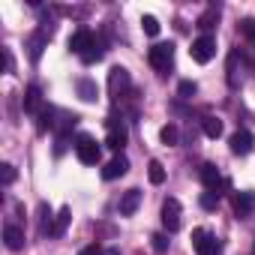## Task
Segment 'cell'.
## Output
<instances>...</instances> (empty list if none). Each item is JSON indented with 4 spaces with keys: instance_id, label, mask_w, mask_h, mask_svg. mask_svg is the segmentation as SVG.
<instances>
[{
    "instance_id": "8992f818",
    "label": "cell",
    "mask_w": 255,
    "mask_h": 255,
    "mask_svg": "<svg viewBox=\"0 0 255 255\" xmlns=\"http://www.w3.org/2000/svg\"><path fill=\"white\" fill-rule=\"evenodd\" d=\"M162 225L168 234H174L180 228V201L177 198H165L162 201Z\"/></svg>"
},
{
    "instance_id": "d6a6232c",
    "label": "cell",
    "mask_w": 255,
    "mask_h": 255,
    "mask_svg": "<svg viewBox=\"0 0 255 255\" xmlns=\"http://www.w3.org/2000/svg\"><path fill=\"white\" fill-rule=\"evenodd\" d=\"M78 255H105V249H102L99 243H90V246H84Z\"/></svg>"
},
{
    "instance_id": "3957f363",
    "label": "cell",
    "mask_w": 255,
    "mask_h": 255,
    "mask_svg": "<svg viewBox=\"0 0 255 255\" xmlns=\"http://www.w3.org/2000/svg\"><path fill=\"white\" fill-rule=\"evenodd\" d=\"M189 54H192V60H195V63H210V60H213V54H216V39H213L210 33L198 36V39L192 42Z\"/></svg>"
},
{
    "instance_id": "5bb4252c",
    "label": "cell",
    "mask_w": 255,
    "mask_h": 255,
    "mask_svg": "<svg viewBox=\"0 0 255 255\" xmlns=\"http://www.w3.org/2000/svg\"><path fill=\"white\" fill-rule=\"evenodd\" d=\"M252 210H255V192H237L234 195V213L240 219H246V216H252Z\"/></svg>"
},
{
    "instance_id": "4dcf8cb0",
    "label": "cell",
    "mask_w": 255,
    "mask_h": 255,
    "mask_svg": "<svg viewBox=\"0 0 255 255\" xmlns=\"http://www.w3.org/2000/svg\"><path fill=\"white\" fill-rule=\"evenodd\" d=\"M150 243H153V249H156V252H165V249H168V237H165V234H153V237H150Z\"/></svg>"
},
{
    "instance_id": "f546056e",
    "label": "cell",
    "mask_w": 255,
    "mask_h": 255,
    "mask_svg": "<svg viewBox=\"0 0 255 255\" xmlns=\"http://www.w3.org/2000/svg\"><path fill=\"white\" fill-rule=\"evenodd\" d=\"M39 225H42V231H45V234L51 231V210H48L45 204L39 207Z\"/></svg>"
},
{
    "instance_id": "52a82bcc",
    "label": "cell",
    "mask_w": 255,
    "mask_h": 255,
    "mask_svg": "<svg viewBox=\"0 0 255 255\" xmlns=\"http://www.w3.org/2000/svg\"><path fill=\"white\" fill-rule=\"evenodd\" d=\"M48 39H51V27H39L36 33H30V39H27V57L33 63L42 57V48L48 45Z\"/></svg>"
},
{
    "instance_id": "836d02e7",
    "label": "cell",
    "mask_w": 255,
    "mask_h": 255,
    "mask_svg": "<svg viewBox=\"0 0 255 255\" xmlns=\"http://www.w3.org/2000/svg\"><path fill=\"white\" fill-rule=\"evenodd\" d=\"M3 66H6V72H12V54L3 48Z\"/></svg>"
},
{
    "instance_id": "5b68a950",
    "label": "cell",
    "mask_w": 255,
    "mask_h": 255,
    "mask_svg": "<svg viewBox=\"0 0 255 255\" xmlns=\"http://www.w3.org/2000/svg\"><path fill=\"white\" fill-rule=\"evenodd\" d=\"M105 147H111V150H117V153L126 147V126H123L120 117H108V138H105Z\"/></svg>"
},
{
    "instance_id": "d6986e66",
    "label": "cell",
    "mask_w": 255,
    "mask_h": 255,
    "mask_svg": "<svg viewBox=\"0 0 255 255\" xmlns=\"http://www.w3.org/2000/svg\"><path fill=\"white\" fill-rule=\"evenodd\" d=\"M147 180H150L153 186H162V183H165V168H162L159 159H150V165H147Z\"/></svg>"
},
{
    "instance_id": "4316f807",
    "label": "cell",
    "mask_w": 255,
    "mask_h": 255,
    "mask_svg": "<svg viewBox=\"0 0 255 255\" xmlns=\"http://www.w3.org/2000/svg\"><path fill=\"white\" fill-rule=\"evenodd\" d=\"M141 30H144L147 36H156V33H159V21H156L153 15H144V18H141Z\"/></svg>"
},
{
    "instance_id": "ba28073f",
    "label": "cell",
    "mask_w": 255,
    "mask_h": 255,
    "mask_svg": "<svg viewBox=\"0 0 255 255\" xmlns=\"http://www.w3.org/2000/svg\"><path fill=\"white\" fill-rule=\"evenodd\" d=\"M96 42H99V39H96V33H93V30H75V33L69 36V51H75V54L81 57V54H84V51H90Z\"/></svg>"
},
{
    "instance_id": "7c38bea8",
    "label": "cell",
    "mask_w": 255,
    "mask_h": 255,
    "mask_svg": "<svg viewBox=\"0 0 255 255\" xmlns=\"http://www.w3.org/2000/svg\"><path fill=\"white\" fill-rule=\"evenodd\" d=\"M21 105H24V111L27 114H42V90L36 87V84H30L27 90H24V96H21Z\"/></svg>"
},
{
    "instance_id": "e0dca14e",
    "label": "cell",
    "mask_w": 255,
    "mask_h": 255,
    "mask_svg": "<svg viewBox=\"0 0 255 255\" xmlns=\"http://www.w3.org/2000/svg\"><path fill=\"white\" fill-rule=\"evenodd\" d=\"M75 90H78V96H81L84 102H96V99H99V87H96L93 78H78V81H75Z\"/></svg>"
},
{
    "instance_id": "9a60e30c",
    "label": "cell",
    "mask_w": 255,
    "mask_h": 255,
    "mask_svg": "<svg viewBox=\"0 0 255 255\" xmlns=\"http://www.w3.org/2000/svg\"><path fill=\"white\" fill-rule=\"evenodd\" d=\"M126 171H129V159H126V156H114V159L102 168V177H105V180H117V177H123Z\"/></svg>"
},
{
    "instance_id": "44dd1931",
    "label": "cell",
    "mask_w": 255,
    "mask_h": 255,
    "mask_svg": "<svg viewBox=\"0 0 255 255\" xmlns=\"http://www.w3.org/2000/svg\"><path fill=\"white\" fill-rule=\"evenodd\" d=\"M159 138H162V144L165 147H174L177 141H180V129L174 123H168V126H162V132H159Z\"/></svg>"
},
{
    "instance_id": "e575fe53",
    "label": "cell",
    "mask_w": 255,
    "mask_h": 255,
    "mask_svg": "<svg viewBox=\"0 0 255 255\" xmlns=\"http://www.w3.org/2000/svg\"><path fill=\"white\" fill-rule=\"evenodd\" d=\"M105 255H120V249H117V246H111V249H105Z\"/></svg>"
},
{
    "instance_id": "4fadbf2b",
    "label": "cell",
    "mask_w": 255,
    "mask_h": 255,
    "mask_svg": "<svg viewBox=\"0 0 255 255\" xmlns=\"http://www.w3.org/2000/svg\"><path fill=\"white\" fill-rule=\"evenodd\" d=\"M138 204H141V189H126L120 204H117V210H120V216H132L138 210Z\"/></svg>"
},
{
    "instance_id": "2e32d148",
    "label": "cell",
    "mask_w": 255,
    "mask_h": 255,
    "mask_svg": "<svg viewBox=\"0 0 255 255\" xmlns=\"http://www.w3.org/2000/svg\"><path fill=\"white\" fill-rule=\"evenodd\" d=\"M3 243H6V249H12V252H18L21 246H24V231L18 228V225H3Z\"/></svg>"
},
{
    "instance_id": "484cf974",
    "label": "cell",
    "mask_w": 255,
    "mask_h": 255,
    "mask_svg": "<svg viewBox=\"0 0 255 255\" xmlns=\"http://www.w3.org/2000/svg\"><path fill=\"white\" fill-rule=\"evenodd\" d=\"M102 54H105V48L96 42L90 51H84V54H81V63H99V60H102Z\"/></svg>"
},
{
    "instance_id": "30bf717a",
    "label": "cell",
    "mask_w": 255,
    "mask_h": 255,
    "mask_svg": "<svg viewBox=\"0 0 255 255\" xmlns=\"http://www.w3.org/2000/svg\"><path fill=\"white\" fill-rule=\"evenodd\" d=\"M126 87H129V72H126L123 66H111V72H108V90H111V96L114 99L123 96Z\"/></svg>"
},
{
    "instance_id": "cb8c5ba5",
    "label": "cell",
    "mask_w": 255,
    "mask_h": 255,
    "mask_svg": "<svg viewBox=\"0 0 255 255\" xmlns=\"http://www.w3.org/2000/svg\"><path fill=\"white\" fill-rule=\"evenodd\" d=\"M15 177H18L15 165H9V162L0 165V183H3V186H12V183H15Z\"/></svg>"
},
{
    "instance_id": "ac0fdd59",
    "label": "cell",
    "mask_w": 255,
    "mask_h": 255,
    "mask_svg": "<svg viewBox=\"0 0 255 255\" xmlns=\"http://www.w3.org/2000/svg\"><path fill=\"white\" fill-rule=\"evenodd\" d=\"M69 219H72V210L69 207H60V213L54 216V222H51V237H63L66 234V225H69Z\"/></svg>"
},
{
    "instance_id": "8fae6325",
    "label": "cell",
    "mask_w": 255,
    "mask_h": 255,
    "mask_svg": "<svg viewBox=\"0 0 255 255\" xmlns=\"http://www.w3.org/2000/svg\"><path fill=\"white\" fill-rule=\"evenodd\" d=\"M201 180H204L207 192H216V195H219V189H222V186H228V180H222V177H219V168H216V165H210V162H204V165H201Z\"/></svg>"
},
{
    "instance_id": "6da1fadb",
    "label": "cell",
    "mask_w": 255,
    "mask_h": 255,
    "mask_svg": "<svg viewBox=\"0 0 255 255\" xmlns=\"http://www.w3.org/2000/svg\"><path fill=\"white\" fill-rule=\"evenodd\" d=\"M147 60L156 72H168V66L174 63V45L171 42H156L150 51H147Z\"/></svg>"
},
{
    "instance_id": "7402d4cb",
    "label": "cell",
    "mask_w": 255,
    "mask_h": 255,
    "mask_svg": "<svg viewBox=\"0 0 255 255\" xmlns=\"http://www.w3.org/2000/svg\"><path fill=\"white\" fill-rule=\"evenodd\" d=\"M54 108H42V114H39V123H36V129L39 132H48V129H54Z\"/></svg>"
},
{
    "instance_id": "f1b7e54d",
    "label": "cell",
    "mask_w": 255,
    "mask_h": 255,
    "mask_svg": "<svg viewBox=\"0 0 255 255\" xmlns=\"http://www.w3.org/2000/svg\"><path fill=\"white\" fill-rule=\"evenodd\" d=\"M216 204H219V195L216 192H204L201 195V207L204 210H216Z\"/></svg>"
},
{
    "instance_id": "277c9868",
    "label": "cell",
    "mask_w": 255,
    "mask_h": 255,
    "mask_svg": "<svg viewBox=\"0 0 255 255\" xmlns=\"http://www.w3.org/2000/svg\"><path fill=\"white\" fill-rule=\"evenodd\" d=\"M192 246H195L198 255H219V252H222L219 240H216L210 231H204V228H195V231H192Z\"/></svg>"
},
{
    "instance_id": "83f0119b",
    "label": "cell",
    "mask_w": 255,
    "mask_h": 255,
    "mask_svg": "<svg viewBox=\"0 0 255 255\" xmlns=\"http://www.w3.org/2000/svg\"><path fill=\"white\" fill-rule=\"evenodd\" d=\"M228 84H231V87H237V51L228 57Z\"/></svg>"
},
{
    "instance_id": "d4e9b609",
    "label": "cell",
    "mask_w": 255,
    "mask_h": 255,
    "mask_svg": "<svg viewBox=\"0 0 255 255\" xmlns=\"http://www.w3.org/2000/svg\"><path fill=\"white\" fill-rule=\"evenodd\" d=\"M177 93H180V99H192V96L198 93V84L189 81V78H183V81L177 84Z\"/></svg>"
},
{
    "instance_id": "1f68e13d",
    "label": "cell",
    "mask_w": 255,
    "mask_h": 255,
    "mask_svg": "<svg viewBox=\"0 0 255 255\" xmlns=\"http://www.w3.org/2000/svg\"><path fill=\"white\" fill-rule=\"evenodd\" d=\"M240 33H246L249 39H255V21H252V18H243V21H240Z\"/></svg>"
},
{
    "instance_id": "ffe728a7",
    "label": "cell",
    "mask_w": 255,
    "mask_h": 255,
    "mask_svg": "<svg viewBox=\"0 0 255 255\" xmlns=\"http://www.w3.org/2000/svg\"><path fill=\"white\" fill-rule=\"evenodd\" d=\"M201 129H204L207 138H219V135H222V120H216V117H204V120H201Z\"/></svg>"
},
{
    "instance_id": "9c48e42d",
    "label": "cell",
    "mask_w": 255,
    "mask_h": 255,
    "mask_svg": "<svg viewBox=\"0 0 255 255\" xmlns=\"http://www.w3.org/2000/svg\"><path fill=\"white\" fill-rule=\"evenodd\" d=\"M228 144H231V153H234V156H249L252 147H255V138H252V132L237 129V132L228 138Z\"/></svg>"
},
{
    "instance_id": "7a4b0ae2",
    "label": "cell",
    "mask_w": 255,
    "mask_h": 255,
    "mask_svg": "<svg viewBox=\"0 0 255 255\" xmlns=\"http://www.w3.org/2000/svg\"><path fill=\"white\" fill-rule=\"evenodd\" d=\"M75 156L84 162V165H96L102 159V147L90 138V135H78L75 138Z\"/></svg>"
},
{
    "instance_id": "603a6c76",
    "label": "cell",
    "mask_w": 255,
    "mask_h": 255,
    "mask_svg": "<svg viewBox=\"0 0 255 255\" xmlns=\"http://www.w3.org/2000/svg\"><path fill=\"white\" fill-rule=\"evenodd\" d=\"M216 21H219V9L210 6V9L198 18V27H201V30H210V27H216Z\"/></svg>"
}]
</instances>
